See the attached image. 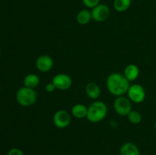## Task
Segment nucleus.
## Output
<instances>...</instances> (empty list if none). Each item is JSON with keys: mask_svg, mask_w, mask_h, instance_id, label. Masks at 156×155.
Returning a JSON list of instances; mask_svg holds the SVG:
<instances>
[{"mask_svg": "<svg viewBox=\"0 0 156 155\" xmlns=\"http://www.w3.org/2000/svg\"><path fill=\"white\" fill-rule=\"evenodd\" d=\"M126 94L130 101L134 103H143L146 97V90L139 84H133L130 85Z\"/></svg>", "mask_w": 156, "mask_h": 155, "instance_id": "nucleus-5", "label": "nucleus"}, {"mask_svg": "<svg viewBox=\"0 0 156 155\" xmlns=\"http://www.w3.org/2000/svg\"><path fill=\"white\" fill-rule=\"evenodd\" d=\"M45 90L48 93H53V91H55L56 90V87L53 84V82H50V83H47L45 86Z\"/></svg>", "mask_w": 156, "mask_h": 155, "instance_id": "nucleus-20", "label": "nucleus"}, {"mask_svg": "<svg viewBox=\"0 0 156 155\" xmlns=\"http://www.w3.org/2000/svg\"><path fill=\"white\" fill-rule=\"evenodd\" d=\"M140 74V71L139 67L135 64H129L124 68L123 75L126 79L130 81H134L139 78Z\"/></svg>", "mask_w": 156, "mask_h": 155, "instance_id": "nucleus-10", "label": "nucleus"}, {"mask_svg": "<svg viewBox=\"0 0 156 155\" xmlns=\"http://www.w3.org/2000/svg\"><path fill=\"white\" fill-rule=\"evenodd\" d=\"M85 93L90 99L97 100L101 95V88L95 82H88L85 86Z\"/></svg>", "mask_w": 156, "mask_h": 155, "instance_id": "nucleus-11", "label": "nucleus"}, {"mask_svg": "<svg viewBox=\"0 0 156 155\" xmlns=\"http://www.w3.org/2000/svg\"><path fill=\"white\" fill-rule=\"evenodd\" d=\"M91 19H92L91 13L88 9L81 10L76 15V21L81 25H85V24H88Z\"/></svg>", "mask_w": 156, "mask_h": 155, "instance_id": "nucleus-14", "label": "nucleus"}, {"mask_svg": "<svg viewBox=\"0 0 156 155\" xmlns=\"http://www.w3.org/2000/svg\"><path fill=\"white\" fill-rule=\"evenodd\" d=\"M108 115V106L106 103L101 100L94 101L88 107L87 119L92 123L100 122Z\"/></svg>", "mask_w": 156, "mask_h": 155, "instance_id": "nucleus-2", "label": "nucleus"}, {"mask_svg": "<svg viewBox=\"0 0 156 155\" xmlns=\"http://www.w3.org/2000/svg\"><path fill=\"white\" fill-rule=\"evenodd\" d=\"M106 85L108 91L116 97L124 96L130 86L129 81L123 74L119 72H114L109 74L107 78Z\"/></svg>", "mask_w": 156, "mask_h": 155, "instance_id": "nucleus-1", "label": "nucleus"}, {"mask_svg": "<svg viewBox=\"0 0 156 155\" xmlns=\"http://www.w3.org/2000/svg\"><path fill=\"white\" fill-rule=\"evenodd\" d=\"M0 89H1V87H0Z\"/></svg>", "mask_w": 156, "mask_h": 155, "instance_id": "nucleus-23", "label": "nucleus"}, {"mask_svg": "<svg viewBox=\"0 0 156 155\" xmlns=\"http://www.w3.org/2000/svg\"><path fill=\"white\" fill-rule=\"evenodd\" d=\"M37 96L34 89L24 86L16 93L17 102L23 106H30L37 102Z\"/></svg>", "mask_w": 156, "mask_h": 155, "instance_id": "nucleus-3", "label": "nucleus"}, {"mask_svg": "<svg viewBox=\"0 0 156 155\" xmlns=\"http://www.w3.org/2000/svg\"><path fill=\"white\" fill-rule=\"evenodd\" d=\"M0 53H1V50H0Z\"/></svg>", "mask_w": 156, "mask_h": 155, "instance_id": "nucleus-22", "label": "nucleus"}, {"mask_svg": "<svg viewBox=\"0 0 156 155\" xmlns=\"http://www.w3.org/2000/svg\"><path fill=\"white\" fill-rule=\"evenodd\" d=\"M55 126L58 129H66L71 123V115L64 109L56 111L53 117Z\"/></svg>", "mask_w": 156, "mask_h": 155, "instance_id": "nucleus-6", "label": "nucleus"}, {"mask_svg": "<svg viewBox=\"0 0 156 155\" xmlns=\"http://www.w3.org/2000/svg\"><path fill=\"white\" fill-rule=\"evenodd\" d=\"M154 126H155V129H156V121L155 122V125H154Z\"/></svg>", "mask_w": 156, "mask_h": 155, "instance_id": "nucleus-21", "label": "nucleus"}, {"mask_svg": "<svg viewBox=\"0 0 156 155\" xmlns=\"http://www.w3.org/2000/svg\"><path fill=\"white\" fill-rule=\"evenodd\" d=\"M127 118L129 119V122L133 125L140 124L142 122L143 117H142L141 113L136 110H131L129 113L127 115Z\"/></svg>", "mask_w": 156, "mask_h": 155, "instance_id": "nucleus-17", "label": "nucleus"}, {"mask_svg": "<svg viewBox=\"0 0 156 155\" xmlns=\"http://www.w3.org/2000/svg\"><path fill=\"white\" fill-rule=\"evenodd\" d=\"M53 66V59L48 55H41L37 59L36 67L40 71L48 72Z\"/></svg>", "mask_w": 156, "mask_h": 155, "instance_id": "nucleus-9", "label": "nucleus"}, {"mask_svg": "<svg viewBox=\"0 0 156 155\" xmlns=\"http://www.w3.org/2000/svg\"><path fill=\"white\" fill-rule=\"evenodd\" d=\"M82 2L85 5L86 7L90 8V9H93L98 5L100 4V0H82Z\"/></svg>", "mask_w": 156, "mask_h": 155, "instance_id": "nucleus-18", "label": "nucleus"}, {"mask_svg": "<svg viewBox=\"0 0 156 155\" xmlns=\"http://www.w3.org/2000/svg\"><path fill=\"white\" fill-rule=\"evenodd\" d=\"M120 155H140V151L135 144L126 142L120 147Z\"/></svg>", "mask_w": 156, "mask_h": 155, "instance_id": "nucleus-12", "label": "nucleus"}, {"mask_svg": "<svg viewBox=\"0 0 156 155\" xmlns=\"http://www.w3.org/2000/svg\"><path fill=\"white\" fill-rule=\"evenodd\" d=\"M40 78L36 74H28L24 78V85L27 88L34 89L39 85Z\"/></svg>", "mask_w": 156, "mask_h": 155, "instance_id": "nucleus-15", "label": "nucleus"}, {"mask_svg": "<svg viewBox=\"0 0 156 155\" xmlns=\"http://www.w3.org/2000/svg\"><path fill=\"white\" fill-rule=\"evenodd\" d=\"M52 82L57 90L66 91L71 88L73 80L69 75L66 74H57L53 76Z\"/></svg>", "mask_w": 156, "mask_h": 155, "instance_id": "nucleus-8", "label": "nucleus"}, {"mask_svg": "<svg viewBox=\"0 0 156 155\" xmlns=\"http://www.w3.org/2000/svg\"><path fill=\"white\" fill-rule=\"evenodd\" d=\"M131 5V0H114V8L117 12H124Z\"/></svg>", "mask_w": 156, "mask_h": 155, "instance_id": "nucleus-16", "label": "nucleus"}, {"mask_svg": "<svg viewBox=\"0 0 156 155\" xmlns=\"http://www.w3.org/2000/svg\"><path fill=\"white\" fill-rule=\"evenodd\" d=\"M114 109L115 112L121 116H127L132 110V102L127 97L120 96L117 97L114 101Z\"/></svg>", "mask_w": 156, "mask_h": 155, "instance_id": "nucleus-4", "label": "nucleus"}, {"mask_svg": "<svg viewBox=\"0 0 156 155\" xmlns=\"http://www.w3.org/2000/svg\"><path fill=\"white\" fill-rule=\"evenodd\" d=\"M71 114L76 119H84L87 117L88 106L82 103H77L72 107Z\"/></svg>", "mask_w": 156, "mask_h": 155, "instance_id": "nucleus-13", "label": "nucleus"}, {"mask_svg": "<svg viewBox=\"0 0 156 155\" xmlns=\"http://www.w3.org/2000/svg\"><path fill=\"white\" fill-rule=\"evenodd\" d=\"M110 12V9L107 5L99 4L91 9V18L94 21L103 22L109 18Z\"/></svg>", "mask_w": 156, "mask_h": 155, "instance_id": "nucleus-7", "label": "nucleus"}, {"mask_svg": "<svg viewBox=\"0 0 156 155\" xmlns=\"http://www.w3.org/2000/svg\"><path fill=\"white\" fill-rule=\"evenodd\" d=\"M7 155H24V154L21 149L14 147V148H12L9 152H8Z\"/></svg>", "mask_w": 156, "mask_h": 155, "instance_id": "nucleus-19", "label": "nucleus"}]
</instances>
